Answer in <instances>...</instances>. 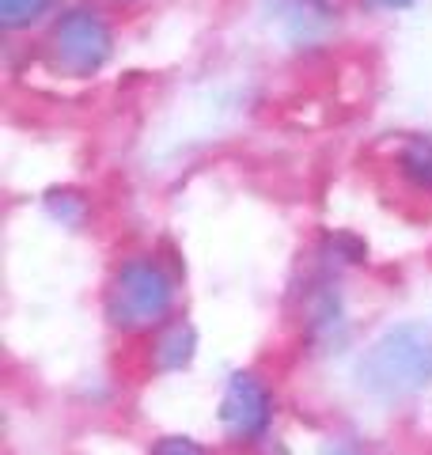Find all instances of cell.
I'll use <instances>...</instances> for the list:
<instances>
[{"mask_svg":"<svg viewBox=\"0 0 432 455\" xmlns=\"http://www.w3.org/2000/svg\"><path fill=\"white\" fill-rule=\"evenodd\" d=\"M360 387L376 398H406L432 383V323H398L383 331L356 364Z\"/></svg>","mask_w":432,"mask_h":455,"instance_id":"obj_1","label":"cell"},{"mask_svg":"<svg viewBox=\"0 0 432 455\" xmlns=\"http://www.w3.org/2000/svg\"><path fill=\"white\" fill-rule=\"evenodd\" d=\"M171 300H175L171 277L156 262L137 259L122 266L118 277H114L107 296V315L122 331H152L167 319Z\"/></svg>","mask_w":432,"mask_h":455,"instance_id":"obj_2","label":"cell"},{"mask_svg":"<svg viewBox=\"0 0 432 455\" xmlns=\"http://www.w3.org/2000/svg\"><path fill=\"white\" fill-rule=\"evenodd\" d=\"M50 50L65 73L88 76L95 68H103V61L110 57V31L95 12H68L53 27Z\"/></svg>","mask_w":432,"mask_h":455,"instance_id":"obj_3","label":"cell"},{"mask_svg":"<svg viewBox=\"0 0 432 455\" xmlns=\"http://www.w3.org/2000/svg\"><path fill=\"white\" fill-rule=\"evenodd\" d=\"M273 414L269 391L262 387V379H254L251 372H239L228 379L224 398H220V425L236 440H254L266 433Z\"/></svg>","mask_w":432,"mask_h":455,"instance_id":"obj_4","label":"cell"},{"mask_svg":"<svg viewBox=\"0 0 432 455\" xmlns=\"http://www.w3.org/2000/svg\"><path fill=\"white\" fill-rule=\"evenodd\" d=\"M269 27L288 42H311L330 31V12L319 0H269Z\"/></svg>","mask_w":432,"mask_h":455,"instance_id":"obj_5","label":"cell"},{"mask_svg":"<svg viewBox=\"0 0 432 455\" xmlns=\"http://www.w3.org/2000/svg\"><path fill=\"white\" fill-rule=\"evenodd\" d=\"M194 357V331L190 326H167L160 346H156V364L160 368H182L186 361Z\"/></svg>","mask_w":432,"mask_h":455,"instance_id":"obj_6","label":"cell"},{"mask_svg":"<svg viewBox=\"0 0 432 455\" xmlns=\"http://www.w3.org/2000/svg\"><path fill=\"white\" fill-rule=\"evenodd\" d=\"M402 171L417 182V187H432V145L428 140H410L402 152Z\"/></svg>","mask_w":432,"mask_h":455,"instance_id":"obj_7","label":"cell"},{"mask_svg":"<svg viewBox=\"0 0 432 455\" xmlns=\"http://www.w3.org/2000/svg\"><path fill=\"white\" fill-rule=\"evenodd\" d=\"M46 8H50V0H0V23L8 31H16V27L35 23Z\"/></svg>","mask_w":432,"mask_h":455,"instance_id":"obj_8","label":"cell"},{"mask_svg":"<svg viewBox=\"0 0 432 455\" xmlns=\"http://www.w3.org/2000/svg\"><path fill=\"white\" fill-rule=\"evenodd\" d=\"M152 455H205V451H201L190 436H167L152 448Z\"/></svg>","mask_w":432,"mask_h":455,"instance_id":"obj_9","label":"cell"},{"mask_svg":"<svg viewBox=\"0 0 432 455\" xmlns=\"http://www.w3.org/2000/svg\"><path fill=\"white\" fill-rule=\"evenodd\" d=\"M323 455H356V451H353V448H345V444H326Z\"/></svg>","mask_w":432,"mask_h":455,"instance_id":"obj_10","label":"cell"},{"mask_svg":"<svg viewBox=\"0 0 432 455\" xmlns=\"http://www.w3.org/2000/svg\"><path fill=\"white\" fill-rule=\"evenodd\" d=\"M376 8H406V4H413V0H372Z\"/></svg>","mask_w":432,"mask_h":455,"instance_id":"obj_11","label":"cell"}]
</instances>
